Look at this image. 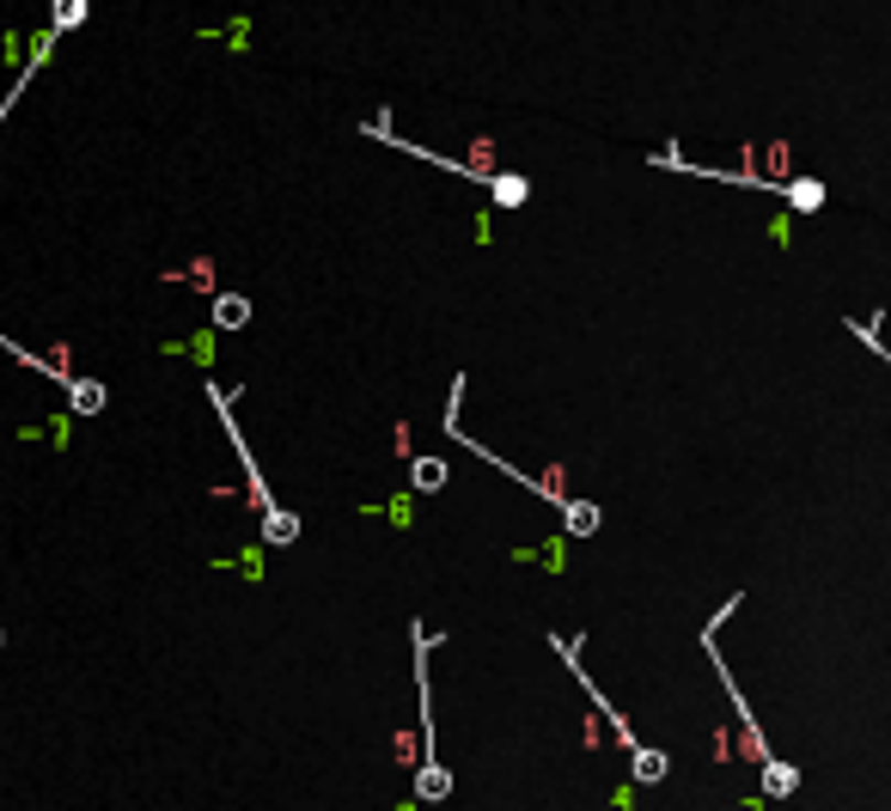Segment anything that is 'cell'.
<instances>
[{
  "label": "cell",
  "mask_w": 891,
  "mask_h": 811,
  "mask_svg": "<svg viewBox=\"0 0 891 811\" xmlns=\"http://www.w3.org/2000/svg\"><path fill=\"white\" fill-rule=\"evenodd\" d=\"M208 403H214V415H221L226 440H233L238 464H245V483H250V495H257V512H262V543H276V550H288V543H300V519H293V512L281 507L276 495H269V483H262L257 458H250L245 433H238V415H233V391H221V385H208Z\"/></svg>",
  "instance_id": "1"
},
{
  "label": "cell",
  "mask_w": 891,
  "mask_h": 811,
  "mask_svg": "<svg viewBox=\"0 0 891 811\" xmlns=\"http://www.w3.org/2000/svg\"><path fill=\"white\" fill-rule=\"evenodd\" d=\"M550 647H556V653L568 659V671H575V678L587 683L592 707H599V714L611 720V733L623 738V750H630V775H635V781H642V787H659V781H666V775H672V757H666V750H654V745H642V738H635L630 726H623V714H616V707L604 702V690H599V683H592V671H587V666H580V659H575V653H580V641H550Z\"/></svg>",
  "instance_id": "2"
},
{
  "label": "cell",
  "mask_w": 891,
  "mask_h": 811,
  "mask_svg": "<svg viewBox=\"0 0 891 811\" xmlns=\"http://www.w3.org/2000/svg\"><path fill=\"white\" fill-rule=\"evenodd\" d=\"M416 799L421 805L452 799V769H446V763H416Z\"/></svg>",
  "instance_id": "3"
},
{
  "label": "cell",
  "mask_w": 891,
  "mask_h": 811,
  "mask_svg": "<svg viewBox=\"0 0 891 811\" xmlns=\"http://www.w3.org/2000/svg\"><path fill=\"white\" fill-rule=\"evenodd\" d=\"M105 403H110L105 379H67V409L74 415H105Z\"/></svg>",
  "instance_id": "4"
},
{
  "label": "cell",
  "mask_w": 891,
  "mask_h": 811,
  "mask_svg": "<svg viewBox=\"0 0 891 811\" xmlns=\"http://www.w3.org/2000/svg\"><path fill=\"white\" fill-rule=\"evenodd\" d=\"M782 196H787V208H794V214H818V208H825V184H818V177H794V184H782Z\"/></svg>",
  "instance_id": "5"
},
{
  "label": "cell",
  "mask_w": 891,
  "mask_h": 811,
  "mask_svg": "<svg viewBox=\"0 0 891 811\" xmlns=\"http://www.w3.org/2000/svg\"><path fill=\"white\" fill-rule=\"evenodd\" d=\"M446 471H452L446 458H409V483H416V495H440Z\"/></svg>",
  "instance_id": "6"
},
{
  "label": "cell",
  "mask_w": 891,
  "mask_h": 811,
  "mask_svg": "<svg viewBox=\"0 0 891 811\" xmlns=\"http://www.w3.org/2000/svg\"><path fill=\"white\" fill-rule=\"evenodd\" d=\"M599 525H604V512L592 507V500H568V507H562V531L568 537H592Z\"/></svg>",
  "instance_id": "7"
},
{
  "label": "cell",
  "mask_w": 891,
  "mask_h": 811,
  "mask_svg": "<svg viewBox=\"0 0 891 811\" xmlns=\"http://www.w3.org/2000/svg\"><path fill=\"white\" fill-rule=\"evenodd\" d=\"M489 196H495V208H525V202H532V184H525V177H513V171H495Z\"/></svg>",
  "instance_id": "8"
},
{
  "label": "cell",
  "mask_w": 891,
  "mask_h": 811,
  "mask_svg": "<svg viewBox=\"0 0 891 811\" xmlns=\"http://www.w3.org/2000/svg\"><path fill=\"white\" fill-rule=\"evenodd\" d=\"M214 324H221V329H245L250 324V300H245V293H214Z\"/></svg>",
  "instance_id": "9"
},
{
  "label": "cell",
  "mask_w": 891,
  "mask_h": 811,
  "mask_svg": "<svg viewBox=\"0 0 891 811\" xmlns=\"http://www.w3.org/2000/svg\"><path fill=\"white\" fill-rule=\"evenodd\" d=\"M794 787H799V769H794V763H763V799H787V793H794Z\"/></svg>",
  "instance_id": "10"
},
{
  "label": "cell",
  "mask_w": 891,
  "mask_h": 811,
  "mask_svg": "<svg viewBox=\"0 0 891 811\" xmlns=\"http://www.w3.org/2000/svg\"><path fill=\"white\" fill-rule=\"evenodd\" d=\"M86 13H93L86 0H62V7H55V13H50V37H62V31H74L79 19H86Z\"/></svg>",
  "instance_id": "11"
},
{
  "label": "cell",
  "mask_w": 891,
  "mask_h": 811,
  "mask_svg": "<svg viewBox=\"0 0 891 811\" xmlns=\"http://www.w3.org/2000/svg\"><path fill=\"white\" fill-rule=\"evenodd\" d=\"M0 647H7V635H0Z\"/></svg>",
  "instance_id": "12"
}]
</instances>
